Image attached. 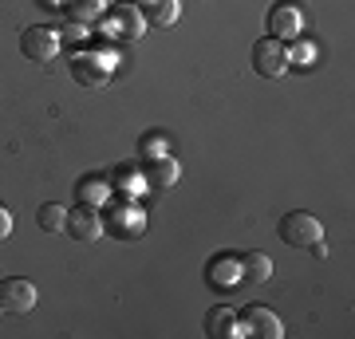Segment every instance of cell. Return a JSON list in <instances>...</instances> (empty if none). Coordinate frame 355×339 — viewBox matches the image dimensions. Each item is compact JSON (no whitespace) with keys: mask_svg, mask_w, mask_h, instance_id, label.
I'll return each mask as SVG.
<instances>
[{"mask_svg":"<svg viewBox=\"0 0 355 339\" xmlns=\"http://www.w3.org/2000/svg\"><path fill=\"white\" fill-rule=\"evenodd\" d=\"M237 336H253V339H280L284 336V324L280 315L265 304H249L245 312H237Z\"/></svg>","mask_w":355,"mask_h":339,"instance_id":"cell-2","label":"cell"},{"mask_svg":"<svg viewBox=\"0 0 355 339\" xmlns=\"http://www.w3.org/2000/svg\"><path fill=\"white\" fill-rule=\"evenodd\" d=\"M205 336H209V339L237 336V312H229V308H214V312H205Z\"/></svg>","mask_w":355,"mask_h":339,"instance_id":"cell-14","label":"cell"},{"mask_svg":"<svg viewBox=\"0 0 355 339\" xmlns=\"http://www.w3.org/2000/svg\"><path fill=\"white\" fill-rule=\"evenodd\" d=\"M127 182H135V170L119 166V170H114V186H111V189H119V193H123V186H127Z\"/></svg>","mask_w":355,"mask_h":339,"instance_id":"cell-20","label":"cell"},{"mask_svg":"<svg viewBox=\"0 0 355 339\" xmlns=\"http://www.w3.org/2000/svg\"><path fill=\"white\" fill-rule=\"evenodd\" d=\"M76 193H79V201H83V205H99V201L111 193V182H107V177H99V174H87L83 182H79Z\"/></svg>","mask_w":355,"mask_h":339,"instance_id":"cell-17","label":"cell"},{"mask_svg":"<svg viewBox=\"0 0 355 339\" xmlns=\"http://www.w3.org/2000/svg\"><path fill=\"white\" fill-rule=\"evenodd\" d=\"M209 280H214V288H241V277H237L233 261H214L209 264Z\"/></svg>","mask_w":355,"mask_h":339,"instance_id":"cell-18","label":"cell"},{"mask_svg":"<svg viewBox=\"0 0 355 339\" xmlns=\"http://www.w3.org/2000/svg\"><path fill=\"white\" fill-rule=\"evenodd\" d=\"M64 233H67L71 241H79V245H91V241H99V237H103V217H99V209L79 201L76 209H67Z\"/></svg>","mask_w":355,"mask_h":339,"instance_id":"cell-6","label":"cell"},{"mask_svg":"<svg viewBox=\"0 0 355 339\" xmlns=\"http://www.w3.org/2000/svg\"><path fill=\"white\" fill-rule=\"evenodd\" d=\"M67 71H71V79L79 87H103L107 76H111V63H103L95 51H79V55H71Z\"/></svg>","mask_w":355,"mask_h":339,"instance_id":"cell-7","label":"cell"},{"mask_svg":"<svg viewBox=\"0 0 355 339\" xmlns=\"http://www.w3.org/2000/svg\"><path fill=\"white\" fill-rule=\"evenodd\" d=\"M60 32L55 28H44V24H36V28H24L20 32V51H24L32 63H48V60H55L60 55Z\"/></svg>","mask_w":355,"mask_h":339,"instance_id":"cell-4","label":"cell"},{"mask_svg":"<svg viewBox=\"0 0 355 339\" xmlns=\"http://www.w3.org/2000/svg\"><path fill=\"white\" fill-rule=\"evenodd\" d=\"M64 12L71 24H95V16L103 12V0H64Z\"/></svg>","mask_w":355,"mask_h":339,"instance_id":"cell-16","label":"cell"},{"mask_svg":"<svg viewBox=\"0 0 355 339\" xmlns=\"http://www.w3.org/2000/svg\"><path fill=\"white\" fill-rule=\"evenodd\" d=\"M142 28H146V20H142V12L135 8V4H123V8H114V36L123 40H139Z\"/></svg>","mask_w":355,"mask_h":339,"instance_id":"cell-13","label":"cell"},{"mask_svg":"<svg viewBox=\"0 0 355 339\" xmlns=\"http://www.w3.org/2000/svg\"><path fill=\"white\" fill-rule=\"evenodd\" d=\"M233 264H237L241 284H265V280L272 277V261H268L265 252H237Z\"/></svg>","mask_w":355,"mask_h":339,"instance_id":"cell-10","label":"cell"},{"mask_svg":"<svg viewBox=\"0 0 355 339\" xmlns=\"http://www.w3.org/2000/svg\"><path fill=\"white\" fill-rule=\"evenodd\" d=\"M253 71L265 79H280L288 71V48H284V40L277 36H265L253 44Z\"/></svg>","mask_w":355,"mask_h":339,"instance_id":"cell-3","label":"cell"},{"mask_svg":"<svg viewBox=\"0 0 355 339\" xmlns=\"http://www.w3.org/2000/svg\"><path fill=\"white\" fill-rule=\"evenodd\" d=\"M36 308V284L24 277L0 280V312L4 315H28Z\"/></svg>","mask_w":355,"mask_h":339,"instance_id":"cell-5","label":"cell"},{"mask_svg":"<svg viewBox=\"0 0 355 339\" xmlns=\"http://www.w3.org/2000/svg\"><path fill=\"white\" fill-rule=\"evenodd\" d=\"M139 12L150 28H170L178 20V12H182V4L178 0H142Z\"/></svg>","mask_w":355,"mask_h":339,"instance_id":"cell-12","label":"cell"},{"mask_svg":"<svg viewBox=\"0 0 355 339\" xmlns=\"http://www.w3.org/2000/svg\"><path fill=\"white\" fill-rule=\"evenodd\" d=\"M280 241L292 245V249H312L324 241V225H320L312 214L304 209H296V214H284L280 217Z\"/></svg>","mask_w":355,"mask_h":339,"instance_id":"cell-1","label":"cell"},{"mask_svg":"<svg viewBox=\"0 0 355 339\" xmlns=\"http://www.w3.org/2000/svg\"><path fill=\"white\" fill-rule=\"evenodd\" d=\"M8 233H12V214H8V209H0V241L8 237Z\"/></svg>","mask_w":355,"mask_h":339,"instance_id":"cell-22","label":"cell"},{"mask_svg":"<svg viewBox=\"0 0 355 339\" xmlns=\"http://www.w3.org/2000/svg\"><path fill=\"white\" fill-rule=\"evenodd\" d=\"M312 55H316V51L308 48V44H300V48H296V55H288V63L296 60V63H300V67H308V60H312Z\"/></svg>","mask_w":355,"mask_h":339,"instance_id":"cell-21","label":"cell"},{"mask_svg":"<svg viewBox=\"0 0 355 339\" xmlns=\"http://www.w3.org/2000/svg\"><path fill=\"white\" fill-rule=\"evenodd\" d=\"M44 4H48V8H55V4H64V0H44Z\"/></svg>","mask_w":355,"mask_h":339,"instance_id":"cell-23","label":"cell"},{"mask_svg":"<svg viewBox=\"0 0 355 339\" xmlns=\"http://www.w3.org/2000/svg\"><path fill=\"white\" fill-rule=\"evenodd\" d=\"M142 186L146 189H170L178 182V162L170 154H158V158H142Z\"/></svg>","mask_w":355,"mask_h":339,"instance_id":"cell-8","label":"cell"},{"mask_svg":"<svg viewBox=\"0 0 355 339\" xmlns=\"http://www.w3.org/2000/svg\"><path fill=\"white\" fill-rule=\"evenodd\" d=\"M36 221H40V229H44V233H64L67 209L60 205V201H44V205L36 209Z\"/></svg>","mask_w":355,"mask_h":339,"instance_id":"cell-15","label":"cell"},{"mask_svg":"<svg viewBox=\"0 0 355 339\" xmlns=\"http://www.w3.org/2000/svg\"><path fill=\"white\" fill-rule=\"evenodd\" d=\"M107 221H111V225H103V229H111L114 237H139L142 229H146L142 225V214L135 209V205H114Z\"/></svg>","mask_w":355,"mask_h":339,"instance_id":"cell-11","label":"cell"},{"mask_svg":"<svg viewBox=\"0 0 355 339\" xmlns=\"http://www.w3.org/2000/svg\"><path fill=\"white\" fill-rule=\"evenodd\" d=\"M268 36L277 40H296L300 36V8L292 0H277L268 12Z\"/></svg>","mask_w":355,"mask_h":339,"instance_id":"cell-9","label":"cell"},{"mask_svg":"<svg viewBox=\"0 0 355 339\" xmlns=\"http://www.w3.org/2000/svg\"><path fill=\"white\" fill-rule=\"evenodd\" d=\"M158 154H166V139H162V134H142L139 158H158Z\"/></svg>","mask_w":355,"mask_h":339,"instance_id":"cell-19","label":"cell"}]
</instances>
